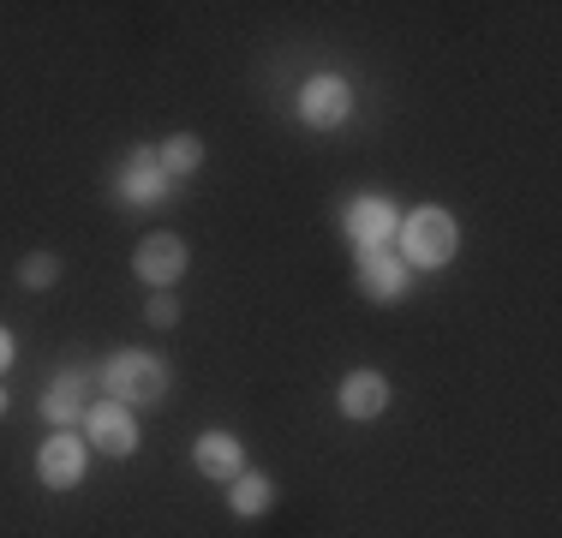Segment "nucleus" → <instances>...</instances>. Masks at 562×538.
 Wrapping results in <instances>:
<instances>
[{"mask_svg":"<svg viewBox=\"0 0 562 538\" xmlns=\"http://www.w3.org/2000/svg\"><path fill=\"white\" fill-rule=\"evenodd\" d=\"M395 234H401V258H407L413 269H443V264L454 258V239H461V227H454L449 210L425 204V210H413L407 222L395 227Z\"/></svg>","mask_w":562,"mask_h":538,"instance_id":"f257e3e1","label":"nucleus"},{"mask_svg":"<svg viewBox=\"0 0 562 538\" xmlns=\"http://www.w3.org/2000/svg\"><path fill=\"white\" fill-rule=\"evenodd\" d=\"M97 383L109 389V395L120 401V407H156V401L168 395V366L162 359H150V354H114L109 366L97 371Z\"/></svg>","mask_w":562,"mask_h":538,"instance_id":"f03ea898","label":"nucleus"},{"mask_svg":"<svg viewBox=\"0 0 562 538\" xmlns=\"http://www.w3.org/2000/svg\"><path fill=\"white\" fill-rule=\"evenodd\" d=\"M300 114H305V126L336 132L341 120L353 114V90H347V78H336V72H317L312 85L300 90Z\"/></svg>","mask_w":562,"mask_h":538,"instance_id":"7ed1b4c3","label":"nucleus"},{"mask_svg":"<svg viewBox=\"0 0 562 538\" xmlns=\"http://www.w3.org/2000/svg\"><path fill=\"white\" fill-rule=\"evenodd\" d=\"M186 239L180 234H150L138 251H132V276L150 281V288H173V281L186 276Z\"/></svg>","mask_w":562,"mask_h":538,"instance_id":"20e7f679","label":"nucleus"},{"mask_svg":"<svg viewBox=\"0 0 562 538\" xmlns=\"http://www.w3.org/2000/svg\"><path fill=\"white\" fill-rule=\"evenodd\" d=\"M36 479H43L48 491H72V484L85 479V442H78L72 430H55V437L36 449Z\"/></svg>","mask_w":562,"mask_h":538,"instance_id":"39448f33","label":"nucleus"},{"mask_svg":"<svg viewBox=\"0 0 562 538\" xmlns=\"http://www.w3.org/2000/svg\"><path fill=\"white\" fill-rule=\"evenodd\" d=\"M85 430H90V442H97L102 455H132L138 449V425H132V407H120V401H97V407L85 413Z\"/></svg>","mask_w":562,"mask_h":538,"instance_id":"423d86ee","label":"nucleus"},{"mask_svg":"<svg viewBox=\"0 0 562 538\" xmlns=\"http://www.w3.org/2000/svg\"><path fill=\"white\" fill-rule=\"evenodd\" d=\"M401 227V215L390 198H353V210H347V234H353V246H390Z\"/></svg>","mask_w":562,"mask_h":538,"instance_id":"0eeeda50","label":"nucleus"},{"mask_svg":"<svg viewBox=\"0 0 562 538\" xmlns=\"http://www.w3.org/2000/svg\"><path fill=\"white\" fill-rule=\"evenodd\" d=\"M198 455V473L204 479H239L246 473V442L234 437V430H204V437L192 442Z\"/></svg>","mask_w":562,"mask_h":538,"instance_id":"6e6552de","label":"nucleus"},{"mask_svg":"<svg viewBox=\"0 0 562 538\" xmlns=\"http://www.w3.org/2000/svg\"><path fill=\"white\" fill-rule=\"evenodd\" d=\"M359 288L390 305V300H401V288H407V264L390 258L383 246H359Z\"/></svg>","mask_w":562,"mask_h":538,"instance_id":"1a4fd4ad","label":"nucleus"},{"mask_svg":"<svg viewBox=\"0 0 562 538\" xmlns=\"http://www.w3.org/2000/svg\"><path fill=\"white\" fill-rule=\"evenodd\" d=\"M90 383H97V377L78 371V366H72V371H60L55 383H48V395H43V419H55L60 430L72 425V419H85V413H90V407H85Z\"/></svg>","mask_w":562,"mask_h":538,"instance_id":"9d476101","label":"nucleus"},{"mask_svg":"<svg viewBox=\"0 0 562 538\" xmlns=\"http://www.w3.org/2000/svg\"><path fill=\"white\" fill-rule=\"evenodd\" d=\"M336 401H341L347 419H378V413L390 407V377H383V371H353L341 383Z\"/></svg>","mask_w":562,"mask_h":538,"instance_id":"9b49d317","label":"nucleus"},{"mask_svg":"<svg viewBox=\"0 0 562 538\" xmlns=\"http://www.w3.org/2000/svg\"><path fill=\"white\" fill-rule=\"evenodd\" d=\"M162 161H156V150H132V161H126V173H120V192L132 198V204H150L156 192H162Z\"/></svg>","mask_w":562,"mask_h":538,"instance_id":"f8f14e48","label":"nucleus"},{"mask_svg":"<svg viewBox=\"0 0 562 538\" xmlns=\"http://www.w3.org/2000/svg\"><path fill=\"white\" fill-rule=\"evenodd\" d=\"M234 491H227V508H234L239 520H251V515H263L270 508V496H276V484L263 479V473H239V479H227Z\"/></svg>","mask_w":562,"mask_h":538,"instance_id":"ddd939ff","label":"nucleus"},{"mask_svg":"<svg viewBox=\"0 0 562 538\" xmlns=\"http://www.w3.org/2000/svg\"><path fill=\"white\" fill-rule=\"evenodd\" d=\"M156 161H162L168 180H180V173H198V161H204V138H198V132H173L162 150H156Z\"/></svg>","mask_w":562,"mask_h":538,"instance_id":"4468645a","label":"nucleus"},{"mask_svg":"<svg viewBox=\"0 0 562 538\" xmlns=\"http://www.w3.org/2000/svg\"><path fill=\"white\" fill-rule=\"evenodd\" d=\"M19 281H24V288H55V281H60V258H55V251H31V258L19 264Z\"/></svg>","mask_w":562,"mask_h":538,"instance_id":"2eb2a0df","label":"nucleus"},{"mask_svg":"<svg viewBox=\"0 0 562 538\" xmlns=\"http://www.w3.org/2000/svg\"><path fill=\"white\" fill-rule=\"evenodd\" d=\"M150 323H156V329H173V323H180V305H173V300H150Z\"/></svg>","mask_w":562,"mask_h":538,"instance_id":"dca6fc26","label":"nucleus"},{"mask_svg":"<svg viewBox=\"0 0 562 538\" xmlns=\"http://www.w3.org/2000/svg\"><path fill=\"white\" fill-rule=\"evenodd\" d=\"M12 354H19V347H12V329H7V323H0V371L12 366Z\"/></svg>","mask_w":562,"mask_h":538,"instance_id":"f3484780","label":"nucleus"},{"mask_svg":"<svg viewBox=\"0 0 562 538\" xmlns=\"http://www.w3.org/2000/svg\"><path fill=\"white\" fill-rule=\"evenodd\" d=\"M0 413H7V389H0Z\"/></svg>","mask_w":562,"mask_h":538,"instance_id":"a211bd4d","label":"nucleus"}]
</instances>
